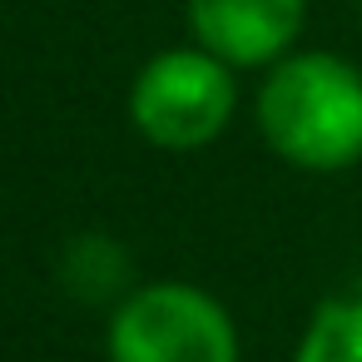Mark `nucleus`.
I'll list each match as a JSON object with an SVG mask.
<instances>
[{
    "label": "nucleus",
    "mask_w": 362,
    "mask_h": 362,
    "mask_svg": "<svg viewBox=\"0 0 362 362\" xmlns=\"http://www.w3.org/2000/svg\"><path fill=\"white\" fill-rule=\"evenodd\" d=\"M268 149L308 174H342L362 159V70L332 50H293L258 90Z\"/></svg>",
    "instance_id": "1"
},
{
    "label": "nucleus",
    "mask_w": 362,
    "mask_h": 362,
    "mask_svg": "<svg viewBox=\"0 0 362 362\" xmlns=\"http://www.w3.org/2000/svg\"><path fill=\"white\" fill-rule=\"evenodd\" d=\"M238 110L233 65L209 55L204 45L159 50L149 65H139L129 85V119L154 149H204L214 144Z\"/></svg>",
    "instance_id": "2"
},
{
    "label": "nucleus",
    "mask_w": 362,
    "mask_h": 362,
    "mask_svg": "<svg viewBox=\"0 0 362 362\" xmlns=\"http://www.w3.org/2000/svg\"><path fill=\"white\" fill-rule=\"evenodd\" d=\"M110 362H238V327L194 283L129 288L110 317Z\"/></svg>",
    "instance_id": "3"
},
{
    "label": "nucleus",
    "mask_w": 362,
    "mask_h": 362,
    "mask_svg": "<svg viewBox=\"0 0 362 362\" xmlns=\"http://www.w3.org/2000/svg\"><path fill=\"white\" fill-rule=\"evenodd\" d=\"M184 16L209 55L233 70H258L293 55L308 25V0H184Z\"/></svg>",
    "instance_id": "4"
},
{
    "label": "nucleus",
    "mask_w": 362,
    "mask_h": 362,
    "mask_svg": "<svg viewBox=\"0 0 362 362\" xmlns=\"http://www.w3.org/2000/svg\"><path fill=\"white\" fill-rule=\"evenodd\" d=\"M60 278L85 303L124 298L129 293V253H124V243H115L105 233H80L75 243H65Z\"/></svg>",
    "instance_id": "5"
},
{
    "label": "nucleus",
    "mask_w": 362,
    "mask_h": 362,
    "mask_svg": "<svg viewBox=\"0 0 362 362\" xmlns=\"http://www.w3.org/2000/svg\"><path fill=\"white\" fill-rule=\"evenodd\" d=\"M293 362H362V298L317 303Z\"/></svg>",
    "instance_id": "6"
},
{
    "label": "nucleus",
    "mask_w": 362,
    "mask_h": 362,
    "mask_svg": "<svg viewBox=\"0 0 362 362\" xmlns=\"http://www.w3.org/2000/svg\"><path fill=\"white\" fill-rule=\"evenodd\" d=\"M357 11H362V0H357Z\"/></svg>",
    "instance_id": "7"
}]
</instances>
